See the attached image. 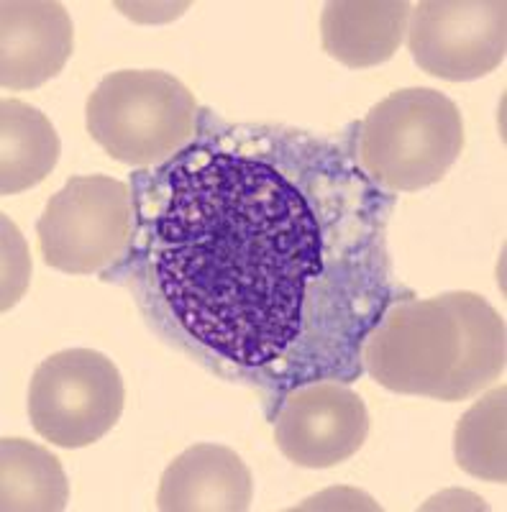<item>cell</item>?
<instances>
[{"label":"cell","mask_w":507,"mask_h":512,"mask_svg":"<svg viewBox=\"0 0 507 512\" xmlns=\"http://www.w3.org/2000/svg\"><path fill=\"white\" fill-rule=\"evenodd\" d=\"M131 277L149 318L172 320L234 379L274 395L351 377L392 305L379 195L303 131L213 128L139 172Z\"/></svg>","instance_id":"1"},{"label":"cell","mask_w":507,"mask_h":512,"mask_svg":"<svg viewBox=\"0 0 507 512\" xmlns=\"http://www.w3.org/2000/svg\"><path fill=\"white\" fill-rule=\"evenodd\" d=\"M505 364V318L464 290L397 300L362 346V369L385 390L441 402L479 395Z\"/></svg>","instance_id":"2"},{"label":"cell","mask_w":507,"mask_h":512,"mask_svg":"<svg viewBox=\"0 0 507 512\" xmlns=\"http://www.w3.org/2000/svg\"><path fill=\"white\" fill-rule=\"evenodd\" d=\"M461 149V111L433 88L395 90L359 128V167L390 192H418L441 182Z\"/></svg>","instance_id":"3"},{"label":"cell","mask_w":507,"mask_h":512,"mask_svg":"<svg viewBox=\"0 0 507 512\" xmlns=\"http://www.w3.org/2000/svg\"><path fill=\"white\" fill-rule=\"evenodd\" d=\"M198 100L162 70H118L105 75L85 105L90 139L116 162L157 167L198 134Z\"/></svg>","instance_id":"4"},{"label":"cell","mask_w":507,"mask_h":512,"mask_svg":"<svg viewBox=\"0 0 507 512\" xmlns=\"http://www.w3.org/2000/svg\"><path fill=\"white\" fill-rule=\"evenodd\" d=\"M47 267L95 274L121 262L134 239V192L108 175L70 177L36 223Z\"/></svg>","instance_id":"5"},{"label":"cell","mask_w":507,"mask_h":512,"mask_svg":"<svg viewBox=\"0 0 507 512\" xmlns=\"http://www.w3.org/2000/svg\"><path fill=\"white\" fill-rule=\"evenodd\" d=\"M126 387L118 367L100 351L67 349L34 369L29 420L44 441L82 448L100 441L121 420Z\"/></svg>","instance_id":"6"},{"label":"cell","mask_w":507,"mask_h":512,"mask_svg":"<svg viewBox=\"0 0 507 512\" xmlns=\"http://www.w3.org/2000/svg\"><path fill=\"white\" fill-rule=\"evenodd\" d=\"M408 52L449 82L479 80L505 62V0H423L410 13Z\"/></svg>","instance_id":"7"},{"label":"cell","mask_w":507,"mask_h":512,"mask_svg":"<svg viewBox=\"0 0 507 512\" xmlns=\"http://www.w3.org/2000/svg\"><path fill=\"white\" fill-rule=\"evenodd\" d=\"M369 436L367 405L349 384L323 379L287 392L274 418V443L303 469L344 464Z\"/></svg>","instance_id":"8"},{"label":"cell","mask_w":507,"mask_h":512,"mask_svg":"<svg viewBox=\"0 0 507 512\" xmlns=\"http://www.w3.org/2000/svg\"><path fill=\"white\" fill-rule=\"evenodd\" d=\"M75 49V26L62 3L6 0L0 6V82L34 90L65 70Z\"/></svg>","instance_id":"9"},{"label":"cell","mask_w":507,"mask_h":512,"mask_svg":"<svg viewBox=\"0 0 507 512\" xmlns=\"http://www.w3.org/2000/svg\"><path fill=\"white\" fill-rule=\"evenodd\" d=\"M251 497L254 479L234 448L198 443L164 469L157 507L162 512H244Z\"/></svg>","instance_id":"10"},{"label":"cell","mask_w":507,"mask_h":512,"mask_svg":"<svg viewBox=\"0 0 507 512\" xmlns=\"http://www.w3.org/2000/svg\"><path fill=\"white\" fill-rule=\"evenodd\" d=\"M405 0H331L321 13L323 52L351 70L387 62L408 34Z\"/></svg>","instance_id":"11"},{"label":"cell","mask_w":507,"mask_h":512,"mask_svg":"<svg viewBox=\"0 0 507 512\" xmlns=\"http://www.w3.org/2000/svg\"><path fill=\"white\" fill-rule=\"evenodd\" d=\"M57 128L44 113L24 100L0 103V192L18 195L39 185L57 167Z\"/></svg>","instance_id":"12"},{"label":"cell","mask_w":507,"mask_h":512,"mask_svg":"<svg viewBox=\"0 0 507 512\" xmlns=\"http://www.w3.org/2000/svg\"><path fill=\"white\" fill-rule=\"evenodd\" d=\"M70 482L49 448L24 438L0 441V510L62 512Z\"/></svg>","instance_id":"13"},{"label":"cell","mask_w":507,"mask_h":512,"mask_svg":"<svg viewBox=\"0 0 507 512\" xmlns=\"http://www.w3.org/2000/svg\"><path fill=\"white\" fill-rule=\"evenodd\" d=\"M507 390L497 387L461 415L454 433L456 464L484 482H507Z\"/></svg>","instance_id":"14"},{"label":"cell","mask_w":507,"mask_h":512,"mask_svg":"<svg viewBox=\"0 0 507 512\" xmlns=\"http://www.w3.org/2000/svg\"><path fill=\"white\" fill-rule=\"evenodd\" d=\"M31 274V259L29 249H26L24 239L13 221L3 216V313L18 303V297L24 295L29 287Z\"/></svg>","instance_id":"15"}]
</instances>
